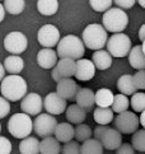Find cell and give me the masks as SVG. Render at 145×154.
Instances as JSON below:
<instances>
[{"instance_id": "7a4b0ae2", "label": "cell", "mask_w": 145, "mask_h": 154, "mask_svg": "<svg viewBox=\"0 0 145 154\" xmlns=\"http://www.w3.org/2000/svg\"><path fill=\"white\" fill-rule=\"evenodd\" d=\"M0 91L7 101L17 102L27 94V83L20 75H8L2 80Z\"/></svg>"}, {"instance_id": "ba28073f", "label": "cell", "mask_w": 145, "mask_h": 154, "mask_svg": "<svg viewBox=\"0 0 145 154\" xmlns=\"http://www.w3.org/2000/svg\"><path fill=\"white\" fill-rule=\"evenodd\" d=\"M57 126V120L50 113H40L33 121V131L41 137L52 136Z\"/></svg>"}, {"instance_id": "603a6c76", "label": "cell", "mask_w": 145, "mask_h": 154, "mask_svg": "<svg viewBox=\"0 0 145 154\" xmlns=\"http://www.w3.org/2000/svg\"><path fill=\"white\" fill-rule=\"evenodd\" d=\"M3 66L5 71H8L9 75H18L24 68V63L23 59L19 57L18 55H12L4 60Z\"/></svg>"}, {"instance_id": "484cf974", "label": "cell", "mask_w": 145, "mask_h": 154, "mask_svg": "<svg viewBox=\"0 0 145 154\" xmlns=\"http://www.w3.org/2000/svg\"><path fill=\"white\" fill-rule=\"evenodd\" d=\"M117 89L120 91L121 94L125 96H132L136 92V88L132 82V75L130 74H124L121 75L119 80H117Z\"/></svg>"}, {"instance_id": "e575fe53", "label": "cell", "mask_w": 145, "mask_h": 154, "mask_svg": "<svg viewBox=\"0 0 145 154\" xmlns=\"http://www.w3.org/2000/svg\"><path fill=\"white\" fill-rule=\"evenodd\" d=\"M130 104L135 112H143L145 109V93L144 92H135L132 94Z\"/></svg>"}, {"instance_id": "d6986e66", "label": "cell", "mask_w": 145, "mask_h": 154, "mask_svg": "<svg viewBox=\"0 0 145 154\" xmlns=\"http://www.w3.org/2000/svg\"><path fill=\"white\" fill-rule=\"evenodd\" d=\"M129 63L131 68L136 70H145V54L143 52L141 45L131 47L129 52Z\"/></svg>"}, {"instance_id": "1f68e13d", "label": "cell", "mask_w": 145, "mask_h": 154, "mask_svg": "<svg viewBox=\"0 0 145 154\" xmlns=\"http://www.w3.org/2000/svg\"><path fill=\"white\" fill-rule=\"evenodd\" d=\"M4 9L9 14L18 15L24 10L26 2L24 0H4Z\"/></svg>"}, {"instance_id": "7bdbcfd3", "label": "cell", "mask_w": 145, "mask_h": 154, "mask_svg": "<svg viewBox=\"0 0 145 154\" xmlns=\"http://www.w3.org/2000/svg\"><path fill=\"white\" fill-rule=\"evenodd\" d=\"M108 129V126L107 125H98L96 129H94V131H93V135H94V139L96 140H101V137H102V135H103V133L106 130Z\"/></svg>"}, {"instance_id": "2e32d148", "label": "cell", "mask_w": 145, "mask_h": 154, "mask_svg": "<svg viewBox=\"0 0 145 154\" xmlns=\"http://www.w3.org/2000/svg\"><path fill=\"white\" fill-rule=\"evenodd\" d=\"M121 133H119L116 129L108 128L107 130L103 133L101 137V144L104 149L108 150H116L121 144H122V139H121Z\"/></svg>"}, {"instance_id": "f1b7e54d", "label": "cell", "mask_w": 145, "mask_h": 154, "mask_svg": "<svg viewBox=\"0 0 145 154\" xmlns=\"http://www.w3.org/2000/svg\"><path fill=\"white\" fill-rule=\"evenodd\" d=\"M37 9L43 15H54L59 10L57 0H37Z\"/></svg>"}, {"instance_id": "f35d334b", "label": "cell", "mask_w": 145, "mask_h": 154, "mask_svg": "<svg viewBox=\"0 0 145 154\" xmlns=\"http://www.w3.org/2000/svg\"><path fill=\"white\" fill-rule=\"evenodd\" d=\"M12 143L8 137L0 136V154H10L12 153Z\"/></svg>"}, {"instance_id": "277c9868", "label": "cell", "mask_w": 145, "mask_h": 154, "mask_svg": "<svg viewBox=\"0 0 145 154\" xmlns=\"http://www.w3.org/2000/svg\"><path fill=\"white\" fill-rule=\"evenodd\" d=\"M102 23L104 29L107 32H112V33H120L124 31L127 24H129V17L124 12V9L120 8H110L106 10L103 17H102Z\"/></svg>"}, {"instance_id": "d4e9b609", "label": "cell", "mask_w": 145, "mask_h": 154, "mask_svg": "<svg viewBox=\"0 0 145 154\" xmlns=\"http://www.w3.org/2000/svg\"><path fill=\"white\" fill-rule=\"evenodd\" d=\"M20 154H40V141L33 136H27L19 143Z\"/></svg>"}, {"instance_id": "7c38bea8", "label": "cell", "mask_w": 145, "mask_h": 154, "mask_svg": "<svg viewBox=\"0 0 145 154\" xmlns=\"http://www.w3.org/2000/svg\"><path fill=\"white\" fill-rule=\"evenodd\" d=\"M20 108L23 113H27L29 116H37L41 113V109H43V100L37 93H27L22 98Z\"/></svg>"}, {"instance_id": "836d02e7", "label": "cell", "mask_w": 145, "mask_h": 154, "mask_svg": "<svg viewBox=\"0 0 145 154\" xmlns=\"http://www.w3.org/2000/svg\"><path fill=\"white\" fill-rule=\"evenodd\" d=\"M131 145L137 152H145V129L136 130L134 133Z\"/></svg>"}, {"instance_id": "9c48e42d", "label": "cell", "mask_w": 145, "mask_h": 154, "mask_svg": "<svg viewBox=\"0 0 145 154\" xmlns=\"http://www.w3.org/2000/svg\"><path fill=\"white\" fill-rule=\"evenodd\" d=\"M27 46H28V40L22 32H10L4 38L5 50L13 55H20L22 52H24L27 50Z\"/></svg>"}, {"instance_id": "83f0119b", "label": "cell", "mask_w": 145, "mask_h": 154, "mask_svg": "<svg viewBox=\"0 0 145 154\" xmlns=\"http://www.w3.org/2000/svg\"><path fill=\"white\" fill-rule=\"evenodd\" d=\"M93 116L98 125H108L113 121V111L111 107H97L93 112Z\"/></svg>"}, {"instance_id": "4316f807", "label": "cell", "mask_w": 145, "mask_h": 154, "mask_svg": "<svg viewBox=\"0 0 145 154\" xmlns=\"http://www.w3.org/2000/svg\"><path fill=\"white\" fill-rule=\"evenodd\" d=\"M113 93L108 88H101L94 93V102L98 107H111L113 102Z\"/></svg>"}, {"instance_id": "f6af8a7d", "label": "cell", "mask_w": 145, "mask_h": 154, "mask_svg": "<svg viewBox=\"0 0 145 154\" xmlns=\"http://www.w3.org/2000/svg\"><path fill=\"white\" fill-rule=\"evenodd\" d=\"M5 18V9H4V5L0 3V22H3Z\"/></svg>"}, {"instance_id": "bcb514c9", "label": "cell", "mask_w": 145, "mask_h": 154, "mask_svg": "<svg viewBox=\"0 0 145 154\" xmlns=\"http://www.w3.org/2000/svg\"><path fill=\"white\" fill-rule=\"evenodd\" d=\"M139 122H140L141 125H143V128L145 129V109L141 112V115H140V117H139Z\"/></svg>"}, {"instance_id": "e0dca14e", "label": "cell", "mask_w": 145, "mask_h": 154, "mask_svg": "<svg viewBox=\"0 0 145 154\" xmlns=\"http://www.w3.org/2000/svg\"><path fill=\"white\" fill-rule=\"evenodd\" d=\"M76 104L82 107L85 112H91L96 102H94V92L89 88H79L75 96Z\"/></svg>"}, {"instance_id": "7dc6e473", "label": "cell", "mask_w": 145, "mask_h": 154, "mask_svg": "<svg viewBox=\"0 0 145 154\" xmlns=\"http://www.w3.org/2000/svg\"><path fill=\"white\" fill-rule=\"evenodd\" d=\"M5 69H4V66H3V64H0V82H2L4 78H5Z\"/></svg>"}, {"instance_id": "8fae6325", "label": "cell", "mask_w": 145, "mask_h": 154, "mask_svg": "<svg viewBox=\"0 0 145 154\" xmlns=\"http://www.w3.org/2000/svg\"><path fill=\"white\" fill-rule=\"evenodd\" d=\"M75 74V60L72 59H60L56 65L52 68L51 78L56 82H60L64 78H72Z\"/></svg>"}, {"instance_id": "4dcf8cb0", "label": "cell", "mask_w": 145, "mask_h": 154, "mask_svg": "<svg viewBox=\"0 0 145 154\" xmlns=\"http://www.w3.org/2000/svg\"><path fill=\"white\" fill-rule=\"evenodd\" d=\"M130 107V101L127 96L125 94H115L113 96V102L111 104V109L116 113H121L124 111H127V108Z\"/></svg>"}, {"instance_id": "60d3db41", "label": "cell", "mask_w": 145, "mask_h": 154, "mask_svg": "<svg viewBox=\"0 0 145 154\" xmlns=\"http://www.w3.org/2000/svg\"><path fill=\"white\" fill-rule=\"evenodd\" d=\"M134 150L135 149L132 148L131 144H129V143H124V144H121L116 149V154H134L135 153Z\"/></svg>"}, {"instance_id": "44dd1931", "label": "cell", "mask_w": 145, "mask_h": 154, "mask_svg": "<svg viewBox=\"0 0 145 154\" xmlns=\"http://www.w3.org/2000/svg\"><path fill=\"white\" fill-rule=\"evenodd\" d=\"M54 135L60 143H64V144L68 141H71V139H74V126L70 122L57 124Z\"/></svg>"}, {"instance_id": "9a60e30c", "label": "cell", "mask_w": 145, "mask_h": 154, "mask_svg": "<svg viewBox=\"0 0 145 154\" xmlns=\"http://www.w3.org/2000/svg\"><path fill=\"white\" fill-rule=\"evenodd\" d=\"M78 91H79V87H78L76 82L72 80L71 78H64L60 82H57V87H56V93L63 97L66 101H75V96Z\"/></svg>"}, {"instance_id": "8d00e7d4", "label": "cell", "mask_w": 145, "mask_h": 154, "mask_svg": "<svg viewBox=\"0 0 145 154\" xmlns=\"http://www.w3.org/2000/svg\"><path fill=\"white\" fill-rule=\"evenodd\" d=\"M132 82L136 91H144L145 89V70H137V73L135 75H132Z\"/></svg>"}, {"instance_id": "52a82bcc", "label": "cell", "mask_w": 145, "mask_h": 154, "mask_svg": "<svg viewBox=\"0 0 145 154\" xmlns=\"http://www.w3.org/2000/svg\"><path fill=\"white\" fill-rule=\"evenodd\" d=\"M139 117L131 111H124L113 117V129L121 134H132L139 129Z\"/></svg>"}, {"instance_id": "d590c367", "label": "cell", "mask_w": 145, "mask_h": 154, "mask_svg": "<svg viewBox=\"0 0 145 154\" xmlns=\"http://www.w3.org/2000/svg\"><path fill=\"white\" fill-rule=\"evenodd\" d=\"M89 5L94 12H106L112 7V0H89Z\"/></svg>"}, {"instance_id": "cb8c5ba5", "label": "cell", "mask_w": 145, "mask_h": 154, "mask_svg": "<svg viewBox=\"0 0 145 154\" xmlns=\"http://www.w3.org/2000/svg\"><path fill=\"white\" fill-rule=\"evenodd\" d=\"M60 152H61L60 141L56 137L47 136V137H43L40 141V153L41 154H60Z\"/></svg>"}, {"instance_id": "5b68a950", "label": "cell", "mask_w": 145, "mask_h": 154, "mask_svg": "<svg viewBox=\"0 0 145 154\" xmlns=\"http://www.w3.org/2000/svg\"><path fill=\"white\" fill-rule=\"evenodd\" d=\"M8 131L17 139H24L33 131V121L27 113H14L8 121Z\"/></svg>"}, {"instance_id": "7402d4cb", "label": "cell", "mask_w": 145, "mask_h": 154, "mask_svg": "<svg viewBox=\"0 0 145 154\" xmlns=\"http://www.w3.org/2000/svg\"><path fill=\"white\" fill-rule=\"evenodd\" d=\"M65 112H66V119H68L70 124L79 125L84 122L87 119V112L78 104H70L69 107H66Z\"/></svg>"}, {"instance_id": "74e56055", "label": "cell", "mask_w": 145, "mask_h": 154, "mask_svg": "<svg viewBox=\"0 0 145 154\" xmlns=\"http://www.w3.org/2000/svg\"><path fill=\"white\" fill-rule=\"evenodd\" d=\"M63 154H80V145L79 141H68L61 149Z\"/></svg>"}, {"instance_id": "816d5d0a", "label": "cell", "mask_w": 145, "mask_h": 154, "mask_svg": "<svg viewBox=\"0 0 145 154\" xmlns=\"http://www.w3.org/2000/svg\"><path fill=\"white\" fill-rule=\"evenodd\" d=\"M0 2H2V0H0Z\"/></svg>"}, {"instance_id": "f907efd6", "label": "cell", "mask_w": 145, "mask_h": 154, "mask_svg": "<svg viewBox=\"0 0 145 154\" xmlns=\"http://www.w3.org/2000/svg\"><path fill=\"white\" fill-rule=\"evenodd\" d=\"M0 131H2V124H0Z\"/></svg>"}, {"instance_id": "c3c4849f", "label": "cell", "mask_w": 145, "mask_h": 154, "mask_svg": "<svg viewBox=\"0 0 145 154\" xmlns=\"http://www.w3.org/2000/svg\"><path fill=\"white\" fill-rule=\"evenodd\" d=\"M137 3L140 4V7H143L145 9V0H137Z\"/></svg>"}, {"instance_id": "4fadbf2b", "label": "cell", "mask_w": 145, "mask_h": 154, "mask_svg": "<svg viewBox=\"0 0 145 154\" xmlns=\"http://www.w3.org/2000/svg\"><path fill=\"white\" fill-rule=\"evenodd\" d=\"M66 100H64L63 97H60L56 92H51L45 97L43 100V108L47 111V113L52 115H61L65 112L66 109Z\"/></svg>"}, {"instance_id": "3957f363", "label": "cell", "mask_w": 145, "mask_h": 154, "mask_svg": "<svg viewBox=\"0 0 145 154\" xmlns=\"http://www.w3.org/2000/svg\"><path fill=\"white\" fill-rule=\"evenodd\" d=\"M107 31L104 29L102 24L98 23H92L87 26L82 33V41L84 43V46L94 51L102 50L107 43Z\"/></svg>"}, {"instance_id": "30bf717a", "label": "cell", "mask_w": 145, "mask_h": 154, "mask_svg": "<svg viewBox=\"0 0 145 154\" xmlns=\"http://www.w3.org/2000/svg\"><path fill=\"white\" fill-rule=\"evenodd\" d=\"M37 38L42 47L52 48L60 41V32L54 24H45L38 31Z\"/></svg>"}, {"instance_id": "8992f818", "label": "cell", "mask_w": 145, "mask_h": 154, "mask_svg": "<svg viewBox=\"0 0 145 154\" xmlns=\"http://www.w3.org/2000/svg\"><path fill=\"white\" fill-rule=\"evenodd\" d=\"M107 51L112 57H125L129 55L131 50V40L130 37L120 32V33H113L107 40Z\"/></svg>"}, {"instance_id": "ab89813d", "label": "cell", "mask_w": 145, "mask_h": 154, "mask_svg": "<svg viewBox=\"0 0 145 154\" xmlns=\"http://www.w3.org/2000/svg\"><path fill=\"white\" fill-rule=\"evenodd\" d=\"M10 112V104L9 101H7L4 97H0V119H4L8 116Z\"/></svg>"}, {"instance_id": "ac0fdd59", "label": "cell", "mask_w": 145, "mask_h": 154, "mask_svg": "<svg viewBox=\"0 0 145 154\" xmlns=\"http://www.w3.org/2000/svg\"><path fill=\"white\" fill-rule=\"evenodd\" d=\"M57 54L52 48H42L37 54V63L43 69H51L57 63Z\"/></svg>"}, {"instance_id": "ee69618b", "label": "cell", "mask_w": 145, "mask_h": 154, "mask_svg": "<svg viewBox=\"0 0 145 154\" xmlns=\"http://www.w3.org/2000/svg\"><path fill=\"white\" fill-rule=\"evenodd\" d=\"M139 38H140V41L145 40V24H143L139 29Z\"/></svg>"}, {"instance_id": "f546056e", "label": "cell", "mask_w": 145, "mask_h": 154, "mask_svg": "<svg viewBox=\"0 0 145 154\" xmlns=\"http://www.w3.org/2000/svg\"><path fill=\"white\" fill-rule=\"evenodd\" d=\"M103 149L101 141L96 139H88L83 141L80 146V154H103Z\"/></svg>"}, {"instance_id": "681fc988", "label": "cell", "mask_w": 145, "mask_h": 154, "mask_svg": "<svg viewBox=\"0 0 145 154\" xmlns=\"http://www.w3.org/2000/svg\"><path fill=\"white\" fill-rule=\"evenodd\" d=\"M141 48H143V52L145 54V40L143 41V45H141Z\"/></svg>"}, {"instance_id": "d6a6232c", "label": "cell", "mask_w": 145, "mask_h": 154, "mask_svg": "<svg viewBox=\"0 0 145 154\" xmlns=\"http://www.w3.org/2000/svg\"><path fill=\"white\" fill-rule=\"evenodd\" d=\"M74 137L76 141H85L92 137V129L85 124H79L74 128Z\"/></svg>"}, {"instance_id": "6da1fadb", "label": "cell", "mask_w": 145, "mask_h": 154, "mask_svg": "<svg viewBox=\"0 0 145 154\" xmlns=\"http://www.w3.org/2000/svg\"><path fill=\"white\" fill-rule=\"evenodd\" d=\"M56 54L61 59H72L79 60L84 56L85 46L83 43L82 38L75 35H68L63 37L57 43Z\"/></svg>"}, {"instance_id": "b9f144b4", "label": "cell", "mask_w": 145, "mask_h": 154, "mask_svg": "<svg viewBox=\"0 0 145 154\" xmlns=\"http://www.w3.org/2000/svg\"><path fill=\"white\" fill-rule=\"evenodd\" d=\"M120 9H131L136 0H112Z\"/></svg>"}, {"instance_id": "ffe728a7", "label": "cell", "mask_w": 145, "mask_h": 154, "mask_svg": "<svg viewBox=\"0 0 145 154\" xmlns=\"http://www.w3.org/2000/svg\"><path fill=\"white\" fill-rule=\"evenodd\" d=\"M92 63L94 64L96 69L99 70H107L111 65H112V56L110 55L108 51L106 50H97L94 51L92 56Z\"/></svg>"}, {"instance_id": "5bb4252c", "label": "cell", "mask_w": 145, "mask_h": 154, "mask_svg": "<svg viewBox=\"0 0 145 154\" xmlns=\"http://www.w3.org/2000/svg\"><path fill=\"white\" fill-rule=\"evenodd\" d=\"M96 74V66L92 63V60L88 59H79L75 60V74L74 76L78 80L87 82L91 80Z\"/></svg>"}]
</instances>
